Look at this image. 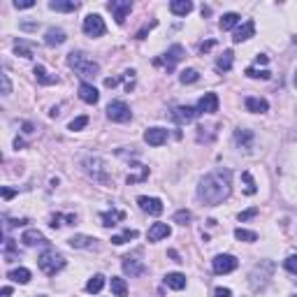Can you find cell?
Here are the masks:
<instances>
[{"mask_svg": "<svg viewBox=\"0 0 297 297\" xmlns=\"http://www.w3.org/2000/svg\"><path fill=\"white\" fill-rule=\"evenodd\" d=\"M230 190H232V174H230V170H223V167L207 174L197 186V195L207 205H221L223 200L230 197Z\"/></svg>", "mask_w": 297, "mask_h": 297, "instance_id": "1", "label": "cell"}, {"mask_svg": "<svg viewBox=\"0 0 297 297\" xmlns=\"http://www.w3.org/2000/svg\"><path fill=\"white\" fill-rule=\"evenodd\" d=\"M68 65L72 70H77L82 77H95V74L100 72V65H97L93 58H88L84 51H72V54H68Z\"/></svg>", "mask_w": 297, "mask_h": 297, "instance_id": "2", "label": "cell"}, {"mask_svg": "<svg viewBox=\"0 0 297 297\" xmlns=\"http://www.w3.org/2000/svg\"><path fill=\"white\" fill-rule=\"evenodd\" d=\"M37 265H39V269H42L47 276H56V274H58L61 269L65 267V258L58 253V251L47 249V251H44V253L37 258Z\"/></svg>", "mask_w": 297, "mask_h": 297, "instance_id": "3", "label": "cell"}, {"mask_svg": "<svg viewBox=\"0 0 297 297\" xmlns=\"http://www.w3.org/2000/svg\"><path fill=\"white\" fill-rule=\"evenodd\" d=\"M84 170H86V174L91 176L93 181H97V184H109V170L103 158H97V156L86 158V161H84Z\"/></svg>", "mask_w": 297, "mask_h": 297, "instance_id": "4", "label": "cell"}, {"mask_svg": "<svg viewBox=\"0 0 297 297\" xmlns=\"http://www.w3.org/2000/svg\"><path fill=\"white\" fill-rule=\"evenodd\" d=\"M107 116L112 118L114 123H126V121H130V107H128L123 100H114V103L107 105Z\"/></svg>", "mask_w": 297, "mask_h": 297, "instance_id": "5", "label": "cell"}, {"mask_svg": "<svg viewBox=\"0 0 297 297\" xmlns=\"http://www.w3.org/2000/svg\"><path fill=\"white\" fill-rule=\"evenodd\" d=\"M84 33L88 35V37H100V35H105V21L100 14H88L86 19H84Z\"/></svg>", "mask_w": 297, "mask_h": 297, "instance_id": "6", "label": "cell"}, {"mask_svg": "<svg viewBox=\"0 0 297 297\" xmlns=\"http://www.w3.org/2000/svg\"><path fill=\"white\" fill-rule=\"evenodd\" d=\"M237 258L234 255H230V253H221V255H216L214 258V272L216 274H230V272H234L237 269Z\"/></svg>", "mask_w": 297, "mask_h": 297, "instance_id": "7", "label": "cell"}, {"mask_svg": "<svg viewBox=\"0 0 297 297\" xmlns=\"http://www.w3.org/2000/svg\"><path fill=\"white\" fill-rule=\"evenodd\" d=\"M137 205H140L142 211H146V214H151V216H161L163 214V202L158 200V197H146V195H140V197H137Z\"/></svg>", "mask_w": 297, "mask_h": 297, "instance_id": "8", "label": "cell"}, {"mask_svg": "<svg viewBox=\"0 0 297 297\" xmlns=\"http://www.w3.org/2000/svg\"><path fill=\"white\" fill-rule=\"evenodd\" d=\"M109 12L114 14L116 24H123V21L128 19V14L132 12V5L128 3V0H123V3L121 0H112V3H109Z\"/></svg>", "mask_w": 297, "mask_h": 297, "instance_id": "9", "label": "cell"}, {"mask_svg": "<svg viewBox=\"0 0 297 297\" xmlns=\"http://www.w3.org/2000/svg\"><path fill=\"white\" fill-rule=\"evenodd\" d=\"M181 58H184V47H181V44H174V47H170V51L165 54V61L158 58V61H156V65L165 63V68H167V70H174V65L179 63Z\"/></svg>", "mask_w": 297, "mask_h": 297, "instance_id": "10", "label": "cell"}, {"mask_svg": "<svg viewBox=\"0 0 297 297\" xmlns=\"http://www.w3.org/2000/svg\"><path fill=\"white\" fill-rule=\"evenodd\" d=\"M144 142L149 146H163L167 142V130L165 128H149L144 132Z\"/></svg>", "mask_w": 297, "mask_h": 297, "instance_id": "11", "label": "cell"}, {"mask_svg": "<svg viewBox=\"0 0 297 297\" xmlns=\"http://www.w3.org/2000/svg\"><path fill=\"white\" fill-rule=\"evenodd\" d=\"M197 112H200V114L219 112V97H216V93H205V95L200 97V103H197Z\"/></svg>", "mask_w": 297, "mask_h": 297, "instance_id": "12", "label": "cell"}, {"mask_svg": "<svg viewBox=\"0 0 297 297\" xmlns=\"http://www.w3.org/2000/svg\"><path fill=\"white\" fill-rule=\"evenodd\" d=\"M253 33H255V24H253V21H244V24L237 26V30H234L232 42L234 44H242V42H246V39L253 37Z\"/></svg>", "mask_w": 297, "mask_h": 297, "instance_id": "13", "label": "cell"}, {"mask_svg": "<svg viewBox=\"0 0 297 297\" xmlns=\"http://www.w3.org/2000/svg\"><path fill=\"white\" fill-rule=\"evenodd\" d=\"M123 272L128 274V276H142V274L146 272V265L142 263V260H135V258H130V255H128V258H123Z\"/></svg>", "mask_w": 297, "mask_h": 297, "instance_id": "14", "label": "cell"}, {"mask_svg": "<svg viewBox=\"0 0 297 297\" xmlns=\"http://www.w3.org/2000/svg\"><path fill=\"white\" fill-rule=\"evenodd\" d=\"M79 97H82L84 103H88V105H95L97 100H100V93H97V88L91 86L88 82H82V84H79Z\"/></svg>", "mask_w": 297, "mask_h": 297, "instance_id": "15", "label": "cell"}, {"mask_svg": "<svg viewBox=\"0 0 297 297\" xmlns=\"http://www.w3.org/2000/svg\"><path fill=\"white\" fill-rule=\"evenodd\" d=\"M170 225L167 223H153L151 228H149V232H146V239L149 242H161V239H165V237H170Z\"/></svg>", "mask_w": 297, "mask_h": 297, "instance_id": "16", "label": "cell"}, {"mask_svg": "<svg viewBox=\"0 0 297 297\" xmlns=\"http://www.w3.org/2000/svg\"><path fill=\"white\" fill-rule=\"evenodd\" d=\"M65 39H68V35H65L63 28H49L47 35H44V42H47L49 47H58V44H63Z\"/></svg>", "mask_w": 297, "mask_h": 297, "instance_id": "17", "label": "cell"}, {"mask_svg": "<svg viewBox=\"0 0 297 297\" xmlns=\"http://www.w3.org/2000/svg\"><path fill=\"white\" fill-rule=\"evenodd\" d=\"M174 116H176V121H181V123H190L200 116V112H197V107H176Z\"/></svg>", "mask_w": 297, "mask_h": 297, "instance_id": "18", "label": "cell"}, {"mask_svg": "<svg viewBox=\"0 0 297 297\" xmlns=\"http://www.w3.org/2000/svg\"><path fill=\"white\" fill-rule=\"evenodd\" d=\"M170 12L176 16H186L193 12V3L190 0H172L170 3Z\"/></svg>", "mask_w": 297, "mask_h": 297, "instance_id": "19", "label": "cell"}, {"mask_svg": "<svg viewBox=\"0 0 297 297\" xmlns=\"http://www.w3.org/2000/svg\"><path fill=\"white\" fill-rule=\"evenodd\" d=\"M165 286L172 288V290H184V288H186V276H184V274H179V272H170L165 276Z\"/></svg>", "mask_w": 297, "mask_h": 297, "instance_id": "20", "label": "cell"}, {"mask_svg": "<svg viewBox=\"0 0 297 297\" xmlns=\"http://www.w3.org/2000/svg\"><path fill=\"white\" fill-rule=\"evenodd\" d=\"M246 109L253 114H263L269 109V103L263 100V97H246Z\"/></svg>", "mask_w": 297, "mask_h": 297, "instance_id": "21", "label": "cell"}, {"mask_svg": "<svg viewBox=\"0 0 297 297\" xmlns=\"http://www.w3.org/2000/svg\"><path fill=\"white\" fill-rule=\"evenodd\" d=\"M21 242H24L26 246H35V244H47V239H44V234L39 232V230H26Z\"/></svg>", "mask_w": 297, "mask_h": 297, "instance_id": "22", "label": "cell"}, {"mask_svg": "<svg viewBox=\"0 0 297 297\" xmlns=\"http://www.w3.org/2000/svg\"><path fill=\"white\" fill-rule=\"evenodd\" d=\"M93 242H95V239L86 237V234H74V237L68 239V244L72 249H88V246H93Z\"/></svg>", "mask_w": 297, "mask_h": 297, "instance_id": "23", "label": "cell"}, {"mask_svg": "<svg viewBox=\"0 0 297 297\" xmlns=\"http://www.w3.org/2000/svg\"><path fill=\"white\" fill-rule=\"evenodd\" d=\"M100 219H103V225H105V228H112V225H116L118 221L126 219V214H123V211H105V214L100 216Z\"/></svg>", "mask_w": 297, "mask_h": 297, "instance_id": "24", "label": "cell"}, {"mask_svg": "<svg viewBox=\"0 0 297 297\" xmlns=\"http://www.w3.org/2000/svg\"><path fill=\"white\" fill-rule=\"evenodd\" d=\"M103 288H105V276H103V274H95L93 279H88V283H86V290H88V292L97 295V292L103 290Z\"/></svg>", "mask_w": 297, "mask_h": 297, "instance_id": "25", "label": "cell"}, {"mask_svg": "<svg viewBox=\"0 0 297 297\" xmlns=\"http://www.w3.org/2000/svg\"><path fill=\"white\" fill-rule=\"evenodd\" d=\"M7 276L12 279V281L14 283H21V286H24V283H28L30 281V272L26 267H19V269H12L10 274H7Z\"/></svg>", "mask_w": 297, "mask_h": 297, "instance_id": "26", "label": "cell"}, {"mask_svg": "<svg viewBox=\"0 0 297 297\" xmlns=\"http://www.w3.org/2000/svg\"><path fill=\"white\" fill-rule=\"evenodd\" d=\"M232 56L234 54L230 51V49H228V51H223V56L216 61V70H219V72H228V70L232 68Z\"/></svg>", "mask_w": 297, "mask_h": 297, "instance_id": "27", "label": "cell"}, {"mask_svg": "<svg viewBox=\"0 0 297 297\" xmlns=\"http://www.w3.org/2000/svg\"><path fill=\"white\" fill-rule=\"evenodd\" d=\"M35 77H37V82L44 84V86H51V84L58 82V77H49V72L42 68V65H35Z\"/></svg>", "mask_w": 297, "mask_h": 297, "instance_id": "28", "label": "cell"}, {"mask_svg": "<svg viewBox=\"0 0 297 297\" xmlns=\"http://www.w3.org/2000/svg\"><path fill=\"white\" fill-rule=\"evenodd\" d=\"M77 3H63V0H51L49 3V10H54V12H74L77 10Z\"/></svg>", "mask_w": 297, "mask_h": 297, "instance_id": "29", "label": "cell"}, {"mask_svg": "<svg viewBox=\"0 0 297 297\" xmlns=\"http://www.w3.org/2000/svg\"><path fill=\"white\" fill-rule=\"evenodd\" d=\"M221 30H232L234 26H239V14H234V12H228V14H223V19H221Z\"/></svg>", "mask_w": 297, "mask_h": 297, "instance_id": "30", "label": "cell"}, {"mask_svg": "<svg viewBox=\"0 0 297 297\" xmlns=\"http://www.w3.org/2000/svg\"><path fill=\"white\" fill-rule=\"evenodd\" d=\"M112 292H114L116 297H126V295H128L126 281H123V279H118V276H112Z\"/></svg>", "mask_w": 297, "mask_h": 297, "instance_id": "31", "label": "cell"}, {"mask_svg": "<svg viewBox=\"0 0 297 297\" xmlns=\"http://www.w3.org/2000/svg\"><path fill=\"white\" fill-rule=\"evenodd\" d=\"M197 79H200V72H197V70H193V68L184 70V72L179 74V82H181V84H195Z\"/></svg>", "mask_w": 297, "mask_h": 297, "instance_id": "32", "label": "cell"}, {"mask_svg": "<svg viewBox=\"0 0 297 297\" xmlns=\"http://www.w3.org/2000/svg\"><path fill=\"white\" fill-rule=\"evenodd\" d=\"M234 237H237L239 242H255V239H258V234H255L253 230H244V228H237V230H234Z\"/></svg>", "mask_w": 297, "mask_h": 297, "instance_id": "33", "label": "cell"}, {"mask_svg": "<svg viewBox=\"0 0 297 297\" xmlns=\"http://www.w3.org/2000/svg\"><path fill=\"white\" fill-rule=\"evenodd\" d=\"M135 237H137V230H130V228H128L123 234H116V237H112V244H116V246H121V244L130 242V239H135Z\"/></svg>", "mask_w": 297, "mask_h": 297, "instance_id": "34", "label": "cell"}, {"mask_svg": "<svg viewBox=\"0 0 297 297\" xmlns=\"http://www.w3.org/2000/svg\"><path fill=\"white\" fill-rule=\"evenodd\" d=\"M246 77H251V79H269V77H272V72H269V70L246 68Z\"/></svg>", "mask_w": 297, "mask_h": 297, "instance_id": "35", "label": "cell"}, {"mask_svg": "<svg viewBox=\"0 0 297 297\" xmlns=\"http://www.w3.org/2000/svg\"><path fill=\"white\" fill-rule=\"evenodd\" d=\"M242 179H244V184H246V195H255V181H253V176L249 174V172H244L242 174Z\"/></svg>", "mask_w": 297, "mask_h": 297, "instance_id": "36", "label": "cell"}, {"mask_svg": "<svg viewBox=\"0 0 297 297\" xmlns=\"http://www.w3.org/2000/svg\"><path fill=\"white\" fill-rule=\"evenodd\" d=\"M14 51L19 56H24V58H30V56H33V49H30L28 44H24V42H16L14 44Z\"/></svg>", "mask_w": 297, "mask_h": 297, "instance_id": "37", "label": "cell"}, {"mask_svg": "<svg viewBox=\"0 0 297 297\" xmlns=\"http://www.w3.org/2000/svg\"><path fill=\"white\" fill-rule=\"evenodd\" d=\"M234 140H237L239 144L249 146V144H251V140H253V135H251L249 130H237V135H234Z\"/></svg>", "mask_w": 297, "mask_h": 297, "instance_id": "38", "label": "cell"}, {"mask_svg": "<svg viewBox=\"0 0 297 297\" xmlns=\"http://www.w3.org/2000/svg\"><path fill=\"white\" fill-rule=\"evenodd\" d=\"M190 219H193V216H190V211H186V209H181V211H176V214H174V221L179 225H188Z\"/></svg>", "mask_w": 297, "mask_h": 297, "instance_id": "39", "label": "cell"}, {"mask_svg": "<svg viewBox=\"0 0 297 297\" xmlns=\"http://www.w3.org/2000/svg\"><path fill=\"white\" fill-rule=\"evenodd\" d=\"M88 123V116H77L70 121V130H82V128H86Z\"/></svg>", "mask_w": 297, "mask_h": 297, "instance_id": "40", "label": "cell"}, {"mask_svg": "<svg viewBox=\"0 0 297 297\" xmlns=\"http://www.w3.org/2000/svg\"><path fill=\"white\" fill-rule=\"evenodd\" d=\"M258 207H251V209H246V211H242V214H239V221H249V219H253V216H258Z\"/></svg>", "mask_w": 297, "mask_h": 297, "instance_id": "41", "label": "cell"}, {"mask_svg": "<svg viewBox=\"0 0 297 297\" xmlns=\"http://www.w3.org/2000/svg\"><path fill=\"white\" fill-rule=\"evenodd\" d=\"M0 79H3V93H5V95H10V93H12V82H10V74H7V72H3V74H0Z\"/></svg>", "mask_w": 297, "mask_h": 297, "instance_id": "42", "label": "cell"}, {"mask_svg": "<svg viewBox=\"0 0 297 297\" xmlns=\"http://www.w3.org/2000/svg\"><path fill=\"white\" fill-rule=\"evenodd\" d=\"M283 265H286V269H288L290 274H297V255H290V258H286V263H283Z\"/></svg>", "mask_w": 297, "mask_h": 297, "instance_id": "43", "label": "cell"}, {"mask_svg": "<svg viewBox=\"0 0 297 297\" xmlns=\"http://www.w3.org/2000/svg\"><path fill=\"white\" fill-rule=\"evenodd\" d=\"M33 5H35L33 0H21V3H19V0H16V3H14V7H16V10H30V7H33Z\"/></svg>", "mask_w": 297, "mask_h": 297, "instance_id": "44", "label": "cell"}, {"mask_svg": "<svg viewBox=\"0 0 297 297\" xmlns=\"http://www.w3.org/2000/svg\"><path fill=\"white\" fill-rule=\"evenodd\" d=\"M214 297H232V292H230L228 288H216V290H214Z\"/></svg>", "mask_w": 297, "mask_h": 297, "instance_id": "45", "label": "cell"}, {"mask_svg": "<svg viewBox=\"0 0 297 297\" xmlns=\"http://www.w3.org/2000/svg\"><path fill=\"white\" fill-rule=\"evenodd\" d=\"M118 82H121V77H109V79H105V86L114 88V86H118Z\"/></svg>", "mask_w": 297, "mask_h": 297, "instance_id": "46", "label": "cell"}, {"mask_svg": "<svg viewBox=\"0 0 297 297\" xmlns=\"http://www.w3.org/2000/svg\"><path fill=\"white\" fill-rule=\"evenodd\" d=\"M14 195H16V190H12V188H3V197H5V200H12Z\"/></svg>", "mask_w": 297, "mask_h": 297, "instance_id": "47", "label": "cell"}, {"mask_svg": "<svg viewBox=\"0 0 297 297\" xmlns=\"http://www.w3.org/2000/svg\"><path fill=\"white\" fill-rule=\"evenodd\" d=\"M211 47H214V42H211V39H209V42L200 44V51H209V49H211Z\"/></svg>", "mask_w": 297, "mask_h": 297, "instance_id": "48", "label": "cell"}, {"mask_svg": "<svg viewBox=\"0 0 297 297\" xmlns=\"http://www.w3.org/2000/svg\"><path fill=\"white\" fill-rule=\"evenodd\" d=\"M255 63H258V65H267L269 58H267V56H258V58H255Z\"/></svg>", "mask_w": 297, "mask_h": 297, "instance_id": "49", "label": "cell"}, {"mask_svg": "<svg viewBox=\"0 0 297 297\" xmlns=\"http://www.w3.org/2000/svg\"><path fill=\"white\" fill-rule=\"evenodd\" d=\"M51 228H61V216H54V219H51Z\"/></svg>", "mask_w": 297, "mask_h": 297, "instance_id": "50", "label": "cell"}, {"mask_svg": "<svg viewBox=\"0 0 297 297\" xmlns=\"http://www.w3.org/2000/svg\"><path fill=\"white\" fill-rule=\"evenodd\" d=\"M21 28H24V30H35V28H37V24H21Z\"/></svg>", "mask_w": 297, "mask_h": 297, "instance_id": "51", "label": "cell"}, {"mask_svg": "<svg viewBox=\"0 0 297 297\" xmlns=\"http://www.w3.org/2000/svg\"><path fill=\"white\" fill-rule=\"evenodd\" d=\"M10 295H12V288L5 286V288H3V297H10Z\"/></svg>", "mask_w": 297, "mask_h": 297, "instance_id": "52", "label": "cell"}, {"mask_svg": "<svg viewBox=\"0 0 297 297\" xmlns=\"http://www.w3.org/2000/svg\"><path fill=\"white\" fill-rule=\"evenodd\" d=\"M295 88H297V70H295Z\"/></svg>", "mask_w": 297, "mask_h": 297, "instance_id": "53", "label": "cell"}, {"mask_svg": "<svg viewBox=\"0 0 297 297\" xmlns=\"http://www.w3.org/2000/svg\"><path fill=\"white\" fill-rule=\"evenodd\" d=\"M290 297H297V295H290Z\"/></svg>", "mask_w": 297, "mask_h": 297, "instance_id": "54", "label": "cell"}, {"mask_svg": "<svg viewBox=\"0 0 297 297\" xmlns=\"http://www.w3.org/2000/svg\"><path fill=\"white\" fill-rule=\"evenodd\" d=\"M39 297H44V295H39Z\"/></svg>", "mask_w": 297, "mask_h": 297, "instance_id": "55", "label": "cell"}]
</instances>
